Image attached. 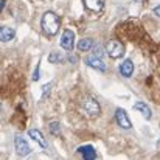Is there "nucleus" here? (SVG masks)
I'll return each instance as SVG.
<instances>
[{
  "instance_id": "obj_21",
  "label": "nucleus",
  "mask_w": 160,
  "mask_h": 160,
  "mask_svg": "<svg viewBox=\"0 0 160 160\" xmlns=\"http://www.w3.org/2000/svg\"><path fill=\"white\" fill-rule=\"evenodd\" d=\"M5 8V0H0V9Z\"/></svg>"
},
{
  "instance_id": "obj_3",
  "label": "nucleus",
  "mask_w": 160,
  "mask_h": 160,
  "mask_svg": "<svg viewBox=\"0 0 160 160\" xmlns=\"http://www.w3.org/2000/svg\"><path fill=\"white\" fill-rule=\"evenodd\" d=\"M106 53L107 56H110L112 59H117V58H121L124 54V47L121 42L118 41H109L106 44Z\"/></svg>"
},
{
  "instance_id": "obj_17",
  "label": "nucleus",
  "mask_w": 160,
  "mask_h": 160,
  "mask_svg": "<svg viewBox=\"0 0 160 160\" xmlns=\"http://www.w3.org/2000/svg\"><path fill=\"white\" fill-rule=\"evenodd\" d=\"M93 52H95V56H97V58H103L104 48H103V47H93Z\"/></svg>"
},
{
  "instance_id": "obj_9",
  "label": "nucleus",
  "mask_w": 160,
  "mask_h": 160,
  "mask_svg": "<svg viewBox=\"0 0 160 160\" xmlns=\"http://www.w3.org/2000/svg\"><path fill=\"white\" fill-rule=\"evenodd\" d=\"M84 6L92 12H101L104 8V0H82Z\"/></svg>"
},
{
  "instance_id": "obj_13",
  "label": "nucleus",
  "mask_w": 160,
  "mask_h": 160,
  "mask_svg": "<svg viewBox=\"0 0 160 160\" xmlns=\"http://www.w3.org/2000/svg\"><path fill=\"white\" fill-rule=\"evenodd\" d=\"M0 39H2V42H9L11 39H14V30L11 27H2Z\"/></svg>"
},
{
  "instance_id": "obj_22",
  "label": "nucleus",
  "mask_w": 160,
  "mask_h": 160,
  "mask_svg": "<svg viewBox=\"0 0 160 160\" xmlns=\"http://www.w3.org/2000/svg\"><path fill=\"white\" fill-rule=\"evenodd\" d=\"M134 2H140V0H134Z\"/></svg>"
},
{
  "instance_id": "obj_1",
  "label": "nucleus",
  "mask_w": 160,
  "mask_h": 160,
  "mask_svg": "<svg viewBox=\"0 0 160 160\" xmlns=\"http://www.w3.org/2000/svg\"><path fill=\"white\" fill-rule=\"evenodd\" d=\"M41 27H42V30H44V33H45L47 36H54V34H58V31H59L61 19H59V16H58L56 12L47 11V12L42 16Z\"/></svg>"
},
{
  "instance_id": "obj_5",
  "label": "nucleus",
  "mask_w": 160,
  "mask_h": 160,
  "mask_svg": "<svg viewBox=\"0 0 160 160\" xmlns=\"http://www.w3.org/2000/svg\"><path fill=\"white\" fill-rule=\"evenodd\" d=\"M14 146H16V152L19 154V156H28L30 152H31V148H30V145H28V142L25 140V138H22L20 135H17L16 138H14Z\"/></svg>"
},
{
  "instance_id": "obj_15",
  "label": "nucleus",
  "mask_w": 160,
  "mask_h": 160,
  "mask_svg": "<svg viewBox=\"0 0 160 160\" xmlns=\"http://www.w3.org/2000/svg\"><path fill=\"white\" fill-rule=\"evenodd\" d=\"M48 61L52 62V64H58V62H61L62 61V56L59 53H52L48 56Z\"/></svg>"
},
{
  "instance_id": "obj_11",
  "label": "nucleus",
  "mask_w": 160,
  "mask_h": 160,
  "mask_svg": "<svg viewBox=\"0 0 160 160\" xmlns=\"http://www.w3.org/2000/svg\"><path fill=\"white\" fill-rule=\"evenodd\" d=\"M28 135H30L36 143H39L41 148H44V149L47 148V140L44 138V135H42L41 131H38V129H30V131H28Z\"/></svg>"
},
{
  "instance_id": "obj_4",
  "label": "nucleus",
  "mask_w": 160,
  "mask_h": 160,
  "mask_svg": "<svg viewBox=\"0 0 160 160\" xmlns=\"http://www.w3.org/2000/svg\"><path fill=\"white\" fill-rule=\"evenodd\" d=\"M73 44H75V33L72 30H64V33L61 36V47L65 52H72Z\"/></svg>"
},
{
  "instance_id": "obj_8",
  "label": "nucleus",
  "mask_w": 160,
  "mask_h": 160,
  "mask_svg": "<svg viewBox=\"0 0 160 160\" xmlns=\"http://www.w3.org/2000/svg\"><path fill=\"white\" fill-rule=\"evenodd\" d=\"M86 64H87L89 67H92V68L98 70V72H106V64L103 62V59H101V58L89 56V58H86Z\"/></svg>"
},
{
  "instance_id": "obj_16",
  "label": "nucleus",
  "mask_w": 160,
  "mask_h": 160,
  "mask_svg": "<svg viewBox=\"0 0 160 160\" xmlns=\"http://www.w3.org/2000/svg\"><path fill=\"white\" fill-rule=\"evenodd\" d=\"M59 131H61V124H59L58 121H53V123L50 124V132L54 134V135H58V134H59Z\"/></svg>"
},
{
  "instance_id": "obj_6",
  "label": "nucleus",
  "mask_w": 160,
  "mask_h": 160,
  "mask_svg": "<svg viewBox=\"0 0 160 160\" xmlns=\"http://www.w3.org/2000/svg\"><path fill=\"white\" fill-rule=\"evenodd\" d=\"M115 121H117L118 126L123 128V129H131V128H132V123H131L128 113H126L123 109H117V110H115Z\"/></svg>"
},
{
  "instance_id": "obj_14",
  "label": "nucleus",
  "mask_w": 160,
  "mask_h": 160,
  "mask_svg": "<svg viewBox=\"0 0 160 160\" xmlns=\"http://www.w3.org/2000/svg\"><path fill=\"white\" fill-rule=\"evenodd\" d=\"M93 47H95L93 39H89V38L81 39V41L78 42V50H79V52H89V50H93Z\"/></svg>"
},
{
  "instance_id": "obj_19",
  "label": "nucleus",
  "mask_w": 160,
  "mask_h": 160,
  "mask_svg": "<svg viewBox=\"0 0 160 160\" xmlns=\"http://www.w3.org/2000/svg\"><path fill=\"white\" fill-rule=\"evenodd\" d=\"M52 89V82H48V84H45L44 87H42V92H44V97H47V93H48V90Z\"/></svg>"
},
{
  "instance_id": "obj_12",
  "label": "nucleus",
  "mask_w": 160,
  "mask_h": 160,
  "mask_svg": "<svg viewBox=\"0 0 160 160\" xmlns=\"http://www.w3.org/2000/svg\"><path fill=\"white\" fill-rule=\"evenodd\" d=\"M134 109L135 110H138L146 120H149L151 117H152V112H151V109H149V106L146 104V103H143V101H137L135 104H134Z\"/></svg>"
},
{
  "instance_id": "obj_10",
  "label": "nucleus",
  "mask_w": 160,
  "mask_h": 160,
  "mask_svg": "<svg viewBox=\"0 0 160 160\" xmlns=\"http://www.w3.org/2000/svg\"><path fill=\"white\" fill-rule=\"evenodd\" d=\"M120 73L124 78H131L132 76V73H134V64H132L131 59H126V61H123L120 64Z\"/></svg>"
},
{
  "instance_id": "obj_7",
  "label": "nucleus",
  "mask_w": 160,
  "mask_h": 160,
  "mask_svg": "<svg viewBox=\"0 0 160 160\" xmlns=\"http://www.w3.org/2000/svg\"><path fill=\"white\" fill-rule=\"evenodd\" d=\"M76 152H78V154H81L84 160H95L97 159V151H95V148H93L92 145L79 146V148L76 149Z\"/></svg>"
},
{
  "instance_id": "obj_2",
  "label": "nucleus",
  "mask_w": 160,
  "mask_h": 160,
  "mask_svg": "<svg viewBox=\"0 0 160 160\" xmlns=\"http://www.w3.org/2000/svg\"><path fill=\"white\" fill-rule=\"evenodd\" d=\"M81 107H82L84 113L89 115V117H98L100 112H101V107H100L98 101L93 97H84L82 103H81Z\"/></svg>"
},
{
  "instance_id": "obj_18",
  "label": "nucleus",
  "mask_w": 160,
  "mask_h": 160,
  "mask_svg": "<svg viewBox=\"0 0 160 160\" xmlns=\"http://www.w3.org/2000/svg\"><path fill=\"white\" fill-rule=\"evenodd\" d=\"M39 76H41V68H39V65H38L36 70H34V75H33V81H38Z\"/></svg>"
},
{
  "instance_id": "obj_20",
  "label": "nucleus",
  "mask_w": 160,
  "mask_h": 160,
  "mask_svg": "<svg viewBox=\"0 0 160 160\" xmlns=\"http://www.w3.org/2000/svg\"><path fill=\"white\" fill-rule=\"evenodd\" d=\"M154 14H156L157 17H160V5H159V6H156V8H154Z\"/></svg>"
}]
</instances>
